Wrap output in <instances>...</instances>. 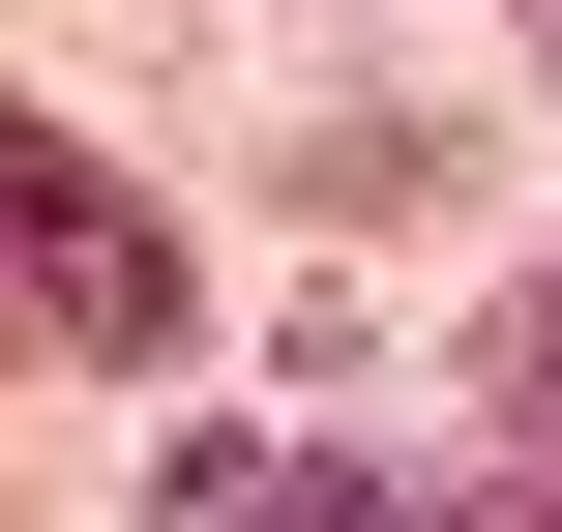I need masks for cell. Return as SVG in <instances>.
<instances>
[{"label":"cell","instance_id":"6da1fadb","mask_svg":"<svg viewBox=\"0 0 562 532\" xmlns=\"http://www.w3.org/2000/svg\"><path fill=\"white\" fill-rule=\"evenodd\" d=\"M178 326H207L178 207H148L89 118H30V89H0V355H59V385H178Z\"/></svg>","mask_w":562,"mask_h":532},{"label":"cell","instance_id":"7a4b0ae2","mask_svg":"<svg viewBox=\"0 0 562 532\" xmlns=\"http://www.w3.org/2000/svg\"><path fill=\"white\" fill-rule=\"evenodd\" d=\"M296 207H326V237H415V207H445V118H326Z\"/></svg>","mask_w":562,"mask_h":532},{"label":"cell","instance_id":"3957f363","mask_svg":"<svg viewBox=\"0 0 562 532\" xmlns=\"http://www.w3.org/2000/svg\"><path fill=\"white\" fill-rule=\"evenodd\" d=\"M474 415H533L504 474H533V503H562V267H533V296H504V355H474Z\"/></svg>","mask_w":562,"mask_h":532},{"label":"cell","instance_id":"277c9868","mask_svg":"<svg viewBox=\"0 0 562 532\" xmlns=\"http://www.w3.org/2000/svg\"><path fill=\"white\" fill-rule=\"evenodd\" d=\"M533 30H562V0H533Z\"/></svg>","mask_w":562,"mask_h":532}]
</instances>
